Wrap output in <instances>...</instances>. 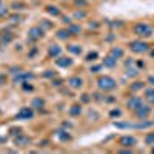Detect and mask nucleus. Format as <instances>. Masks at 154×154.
<instances>
[{
    "instance_id": "f257e3e1",
    "label": "nucleus",
    "mask_w": 154,
    "mask_h": 154,
    "mask_svg": "<svg viewBox=\"0 0 154 154\" xmlns=\"http://www.w3.org/2000/svg\"><path fill=\"white\" fill-rule=\"evenodd\" d=\"M99 88L103 89V91H110V89H114L116 88V80L110 76H102L99 79Z\"/></svg>"
},
{
    "instance_id": "f03ea898",
    "label": "nucleus",
    "mask_w": 154,
    "mask_h": 154,
    "mask_svg": "<svg viewBox=\"0 0 154 154\" xmlns=\"http://www.w3.org/2000/svg\"><path fill=\"white\" fill-rule=\"evenodd\" d=\"M134 32L140 37H149L153 34V29H151V26L146 23H137L134 26Z\"/></svg>"
},
{
    "instance_id": "7ed1b4c3",
    "label": "nucleus",
    "mask_w": 154,
    "mask_h": 154,
    "mask_svg": "<svg viewBox=\"0 0 154 154\" xmlns=\"http://www.w3.org/2000/svg\"><path fill=\"white\" fill-rule=\"evenodd\" d=\"M130 48H131V51L137 52V54L148 51V45H146L145 42H142V40H136V42H131V43H130Z\"/></svg>"
},
{
    "instance_id": "20e7f679",
    "label": "nucleus",
    "mask_w": 154,
    "mask_h": 154,
    "mask_svg": "<svg viewBox=\"0 0 154 154\" xmlns=\"http://www.w3.org/2000/svg\"><path fill=\"white\" fill-rule=\"evenodd\" d=\"M134 111H136V117L137 119L145 120L149 116V112H151V108H149V106H142V105H140V106H139L137 110H134Z\"/></svg>"
},
{
    "instance_id": "39448f33",
    "label": "nucleus",
    "mask_w": 154,
    "mask_h": 154,
    "mask_svg": "<svg viewBox=\"0 0 154 154\" xmlns=\"http://www.w3.org/2000/svg\"><path fill=\"white\" fill-rule=\"evenodd\" d=\"M136 143H137V140L133 136H123V137H120V140H119V145L126 146V148H131V146H134Z\"/></svg>"
},
{
    "instance_id": "423d86ee",
    "label": "nucleus",
    "mask_w": 154,
    "mask_h": 154,
    "mask_svg": "<svg viewBox=\"0 0 154 154\" xmlns=\"http://www.w3.org/2000/svg\"><path fill=\"white\" fill-rule=\"evenodd\" d=\"M43 32H45V29H42L40 26H34V28L29 29V39L39 40V39H42V37H43Z\"/></svg>"
},
{
    "instance_id": "0eeeda50",
    "label": "nucleus",
    "mask_w": 154,
    "mask_h": 154,
    "mask_svg": "<svg viewBox=\"0 0 154 154\" xmlns=\"http://www.w3.org/2000/svg\"><path fill=\"white\" fill-rule=\"evenodd\" d=\"M140 105H142V99H140V97H137V96L130 97V100L126 102V106H128L130 110H137Z\"/></svg>"
},
{
    "instance_id": "6e6552de",
    "label": "nucleus",
    "mask_w": 154,
    "mask_h": 154,
    "mask_svg": "<svg viewBox=\"0 0 154 154\" xmlns=\"http://www.w3.org/2000/svg\"><path fill=\"white\" fill-rule=\"evenodd\" d=\"M56 65L60 66V68H68V66L73 65V60L68 59V57H59L56 60Z\"/></svg>"
},
{
    "instance_id": "1a4fd4ad",
    "label": "nucleus",
    "mask_w": 154,
    "mask_h": 154,
    "mask_svg": "<svg viewBox=\"0 0 154 154\" xmlns=\"http://www.w3.org/2000/svg\"><path fill=\"white\" fill-rule=\"evenodd\" d=\"M32 114H34V112H32L31 108H22L17 114V119H31Z\"/></svg>"
},
{
    "instance_id": "9d476101",
    "label": "nucleus",
    "mask_w": 154,
    "mask_h": 154,
    "mask_svg": "<svg viewBox=\"0 0 154 154\" xmlns=\"http://www.w3.org/2000/svg\"><path fill=\"white\" fill-rule=\"evenodd\" d=\"M68 83L73 86V88H80V86L83 85V80H82L80 77H71L68 80Z\"/></svg>"
},
{
    "instance_id": "9b49d317",
    "label": "nucleus",
    "mask_w": 154,
    "mask_h": 154,
    "mask_svg": "<svg viewBox=\"0 0 154 154\" xmlns=\"http://www.w3.org/2000/svg\"><path fill=\"white\" fill-rule=\"evenodd\" d=\"M154 125V120H149V122H143V120H142L140 123H136V125H134V128L136 130H145V128H149V126H153Z\"/></svg>"
},
{
    "instance_id": "f8f14e48",
    "label": "nucleus",
    "mask_w": 154,
    "mask_h": 154,
    "mask_svg": "<svg viewBox=\"0 0 154 154\" xmlns=\"http://www.w3.org/2000/svg\"><path fill=\"white\" fill-rule=\"evenodd\" d=\"M111 56H112L114 59H122V57H123V50H122V48L114 46V48L111 50Z\"/></svg>"
},
{
    "instance_id": "ddd939ff",
    "label": "nucleus",
    "mask_w": 154,
    "mask_h": 154,
    "mask_svg": "<svg viewBox=\"0 0 154 154\" xmlns=\"http://www.w3.org/2000/svg\"><path fill=\"white\" fill-rule=\"evenodd\" d=\"M116 62H117V59H114L112 56H108V57L103 60V65L108 66V68H112V66H116Z\"/></svg>"
},
{
    "instance_id": "4468645a",
    "label": "nucleus",
    "mask_w": 154,
    "mask_h": 154,
    "mask_svg": "<svg viewBox=\"0 0 154 154\" xmlns=\"http://www.w3.org/2000/svg\"><path fill=\"white\" fill-rule=\"evenodd\" d=\"M114 126H116V128H120V130H123V128H134L133 123H128V122H114Z\"/></svg>"
},
{
    "instance_id": "2eb2a0df",
    "label": "nucleus",
    "mask_w": 154,
    "mask_h": 154,
    "mask_svg": "<svg viewBox=\"0 0 154 154\" xmlns=\"http://www.w3.org/2000/svg\"><path fill=\"white\" fill-rule=\"evenodd\" d=\"M50 54L51 56H59L60 54V48L57 46V45H51L50 46Z\"/></svg>"
},
{
    "instance_id": "dca6fc26",
    "label": "nucleus",
    "mask_w": 154,
    "mask_h": 154,
    "mask_svg": "<svg viewBox=\"0 0 154 154\" xmlns=\"http://www.w3.org/2000/svg\"><path fill=\"white\" fill-rule=\"evenodd\" d=\"M130 88H131V91H139V89L143 88V83H142V82H134Z\"/></svg>"
},
{
    "instance_id": "f3484780",
    "label": "nucleus",
    "mask_w": 154,
    "mask_h": 154,
    "mask_svg": "<svg viewBox=\"0 0 154 154\" xmlns=\"http://www.w3.org/2000/svg\"><path fill=\"white\" fill-rule=\"evenodd\" d=\"M145 143H146V145H154V133L146 134V137H145Z\"/></svg>"
},
{
    "instance_id": "a211bd4d",
    "label": "nucleus",
    "mask_w": 154,
    "mask_h": 154,
    "mask_svg": "<svg viewBox=\"0 0 154 154\" xmlns=\"http://www.w3.org/2000/svg\"><path fill=\"white\" fill-rule=\"evenodd\" d=\"M68 31H69L71 36H79V32H80V28H79V26H69Z\"/></svg>"
},
{
    "instance_id": "6ab92c4d",
    "label": "nucleus",
    "mask_w": 154,
    "mask_h": 154,
    "mask_svg": "<svg viewBox=\"0 0 154 154\" xmlns=\"http://www.w3.org/2000/svg\"><path fill=\"white\" fill-rule=\"evenodd\" d=\"M145 96L149 102H154V89H146L145 91Z\"/></svg>"
},
{
    "instance_id": "aec40b11",
    "label": "nucleus",
    "mask_w": 154,
    "mask_h": 154,
    "mask_svg": "<svg viewBox=\"0 0 154 154\" xmlns=\"http://www.w3.org/2000/svg\"><path fill=\"white\" fill-rule=\"evenodd\" d=\"M97 57H99V54H97V52H89V54L86 56L85 60H86V62H94Z\"/></svg>"
},
{
    "instance_id": "412c9836",
    "label": "nucleus",
    "mask_w": 154,
    "mask_h": 154,
    "mask_svg": "<svg viewBox=\"0 0 154 154\" xmlns=\"http://www.w3.org/2000/svg\"><path fill=\"white\" fill-rule=\"evenodd\" d=\"M48 13L54 14V16H60V11H59L57 6H48Z\"/></svg>"
},
{
    "instance_id": "4be33fe9",
    "label": "nucleus",
    "mask_w": 154,
    "mask_h": 154,
    "mask_svg": "<svg viewBox=\"0 0 154 154\" xmlns=\"http://www.w3.org/2000/svg\"><path fill=\"white\" fill-rule=\"evenodd\" d=\"M69 51L74 52V54H80V52H82V48H79V45H71V46H69Z\"/></svg>"
},
{
    "instance_id": "5701e85b",
    "label": "nucleus",
    "mask_w": 154,
    "mask_h": 154,
    "mask_svg": "<svg viewBox=\"0 0 154 154\" xmlns=\"http://www.w3.org/2000/svg\"><path fill=\"white\" fill-rule=\"evenodd\" d=\"M59 37H60V39H68L69 31H68V29H66V31H59Z\"/></svg>"
},
{
    "instance_id": "b1692460",
    "label": "nucleus",
    "mask_w": 154,
    "mask_h": 154,
    "mask_svg": "<svg viewBox=\"0 0 154 154\" xmlns=\"http://www.w3.org/2000/svg\"><path fill=\"white\" fill-rule=\"evenodd\" d=\"M69 112H71L73 116H77L79 112H80V108H79V106H73V110H71Z\"/></svg>"
},
{
    "instance_id": "393cba45",
    "label": "nucleus",
    "mask_w": 154,
    "mask_h": 154,
    "mask_svg": "<svg viewBox=\"0 0 154 154\" xmlns=\"http://www.w3.org/2000/svg\"><path fill=\"white\" fill-rule=\"evenodd\" d=\"M32 105H36V106H43V100H40V99H36L34 102H32Z\"/></svg>"
},
{
    "instance_id": "a878e982",
    "label": "nucleus",
    "mask_w": 154,
    "mask_h": 154,
    "mask_svg": "<svg viewBox=\"0 0 154 154\" xmlns=\"http://www.w3.org/2000/svg\"><path fill=\"white\" fill-rule=\"evenodd\" d=\"M100 68H102L100 65H97V66H91V69H89V71H91V73H99Z\"/></svg>"
},
{
    "instance_id": "bb28decb",
    "label": "nucleus",
    "mask_w": 154,
    "mask_h": 154,
    "mask_svg": "<svg viewBox=\"0 0 154 154\" xmlns=\"http://www.w3.org/2000/svg\"><path fill=\"white\" fill-rule=\"evenodd\" d=\"M126 74H128V76H137V71L136 69H128Z\"/></svg>"
},
{
    "instance_id": "cd10ccee",
    "label": "nucleus",
    "mask_w": 154,
    "mask_h": 154,
    "mask_svg": "<svg viewBox=\"0 0 154 154\" xmlns=\"http://www.w3.org/2000/svg\"><path fill=\"white\" fill-rule=\"evenodd\" d=\"M76 5H79V6H85L86 5V2H85V0H76Z\"/></svg>"
},
{
    "instance_id": "c85d7f7f",
    "label": "nucleus",
    "mask_w": 154,
    "mask_h": 154,
    "mask_svg": "<svg viewBox=\"0 0 154 154\" xmlns=\"http://www.w3.org/2000/svg\"><path fill=\"white\" fill-rule=\"evenodd\" d=\"M111 116H117V117H119V116H120V110H112L111 111Z\"/></svg>"
},
{
    "instance_id": "c756f323",
    "label": "nucleus",
    "mask_w": 154,
    "mask_h": 154,
    "mask_svg": "<svg viewBox=\"0 0 154 154\" xmlns=\"http://www.w3.org/2000/svg\"><path fill=\"white\" fill-rule=\"evenodd\" d=\"M85 16H86L85 13H76V17H77V19H83Z\"/></svg>"
},
{
    "instance_id": "7c9ffc66",
    "label": "nucleus",
    "mask_w": 154,
    "mask_h": 154,
    "mask_svg": "<svg viewBox=\"0 0 154 154\" xmlns=\"http://www.w3.org/2000/svg\"><path fill=\"white\" fill-rule=\"evenodd\" d=\"M148 82L154 86V76H149V77H148Z\"/></svg>"
},
{
    "instance_id": "2f4dec72",
    "label": "nucleus",
    "mask_w": 154,
    "mask_h": 154,
    "mask_svg": "<svg viewBox=\"0 0 154 154\" xmlns=\"http://www.w3.org/2000/svg\"><path fill=\"white\" fill-rule=\"evenodd\" d=\"M151 153H154V148H153V149H151Z\"/></svg>"
}]
</instances>
